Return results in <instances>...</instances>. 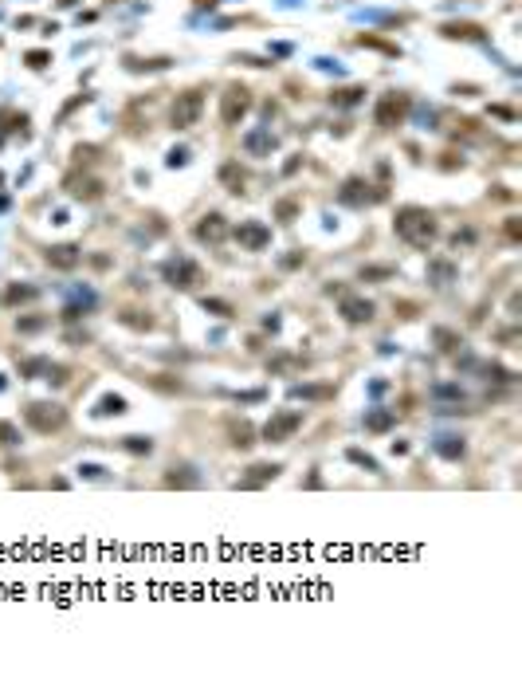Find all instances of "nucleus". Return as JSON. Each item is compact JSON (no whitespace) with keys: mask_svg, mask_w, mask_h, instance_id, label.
Segmentation results:
<instances>
[{"mask_svg":"<svg viewBox=\"0 0 522 688\" xmlns=\"http://www.w3.org/2000/svg\"><path fill=\"white\" fill-rule=\"evenodd\" d=\"M291 398H303V401H322V398H334V386H291Z\"/></svg>","mask_w":522,"mask_h":688,"instance_id":"25","label":"nucleus"},{"mask_svg":"<svg viewBox=\"0 0 522 688\" xmlns=\"http://www.w3.org/2000/svg\"><path fill=\"white\" fill-rule=\"evenodd\" d=\"M48 323H51L48 315H20V319H16V331L20 334H35V331H43Z\"/></svg>","mask_w":522,"mask_h":688,"instance_id":"36","label":"nucleus"},{"mask_svg":"<svg viewBox=\"0 0 522 688\" xmlns=\"http://www.w3.org/2000/svg\"><path fill=\"white\" fill-rule=\"evenodd\" d=\"M357 275H362L365 283H381V280H393V275H396V268H393V263H365V268H362Z\"/></svg>","mask_w":522,"mask_h":688,"instance_id":"28","label":"nucleus"},{"mask_svg":"<svg viewBox=\"0 0 522 688\" xmlns=\"http://www.w3.org/2000/svg\"><path fill=\"white\" fill-rule=\"evenodd\" d=\"M24 421H28L32 433L51 437V433H60V429H67V409H63L60 401H28Z\"/></svg>","mask_w":522,"mask_h":688,"instance_id":"2","label":"nucleus"},{"mask_svg":"<svg viewBox=\"0 0 522 688\" xmlns=\"http://www.w3.org/2000/svg\"><path fill=\"white\" fill-rule=\"evenodd\" d=\"M452 244H455V248H460V244H475V232H472V229H455V232H452Z\"/></svg>","mask_w":522,"mask_h":688,"instance_id":"44","label":"nucleus"},{"mask_svg":"<svg viewBox=\"0 0 522 688\" xmlns=\"http://www.w3.org/2000/svg\"><path fill=\"white\" fill-rule=\"evenodd\" d=\"M126 413V398L122 393H102L99 405H94V417H122Z\"/></svg>","mask_w":522,"mask_h":688,"instance_id":"24","label":"nucleus"},{"mask_svg":"<svg viewBox=\"0 0 522 688\" xmlns=\"http://www.w3.org/2000/svg\"><path fill=\"white\" fill-rule=\"evenodd\" d=\"M165 162L173 165V170H177V165H185V162H189V150H185V146H177V150H169V158H165Z\"/></svg>","mask_w":522,"mask_h":688,"instance_id":"43","label":"nucleus"},{"mask_svg":"<svg viewBox=\"0 0 522 688\" xmlns=\"http://www.w3.org/2000/svg\"><path fill=\"white\" fill-rule=\"evenodd\" d=\"M448 40H483V28L479 24H444Z\"/></svg>","mask_w":522,"mask_h":688,"instance_id":"29","label":"nucleus"},{"mask_svg":"<svg viewBox=\"0 0 522 688\" xmlns=\"http://www.w3.org/2000/svg\"><path fill=\"white\" fill-rule=\"evenodd\" d=\"M432 342H436V350H444V354L463 350V334L452 331V327H432Z\"/></svg>","mask_w":522,"mask_h":688,"instance_id":"22","label":"nucleus"},{"mask_svg":"<svg viewBox=\"0 0 522 688\" xmlns=\"http://www.w3.org/2000/svg\"><path fill=\"white\" fill-rule=\"evenodd\" d=\"M145 382H150L153 390H161V393H181V390H185V382L173 378V374H153V378H145Z\"/></svg>","mask_w":522,"mask_h":688,"instance_id":"35","label":"nucleus"},{"mask_svg":"<svg viewBox=\"0 0 522 688\" xmlns=\"http://www.w3.org/2000/svg\"><path fill=\"white\" fill-rule=\"evenodd\" d=\"M102 189H106V185H102L99 178H79V173H71V178H67V193L75 197V201H99Z\"/></svg>","mask_w":522,"mask_h":688,"instance_id":"17","label":"nucleus"},{"mask_svg":"<svg viewBox=\"0 0 522 688\" xmlns=\"http://www.w3.org/2000/svg\"><path fill=\"white\" fill-rule=\"evenodd\" d=\"M345 457L354 460L357 468H365V472H381V464H377V460L370 457V452H362V449H350V452H345Z\"/></svg>","mask_w":522,"mask_h":688,"instance_id":"40","label":"nucleus"},{"mask_svg":"<svg viewBox=\"0 0 522 688\" xmlns=\"http://www.w3.org/2000/svg\"><path fill=\"white\" fill-rule=\"evenodd\" d=\"M393 232L396 240H404L409 248H432L440 240V221L432 209H424V204H401L393 217Z\"/></svg>","mask_w":522,"mask_h":688,"instance_id":"1","label":"nucleus"},{"mask_svg":"<svg viewBox=\"0 0 522 688\" xmlns=\"http://www.w3.org/2000/svg\"><path fill=\"white\" fill-rule=\"evenodd\" d=\"M165 488H201V476L193 464H173L165 472Z\"/></svg>","mask_w":522,"mask_h":688,"instance_id":"19","label":"nucleus"},{"mask_svg":"<svg viewBox=\"0 0 522 688\" xmlns=\"http://www.w3.org/2000/svg\"><path fill=\"white\" fill-rule=\"evenodd\" d=\"M432 449H436V457L460 464V460L467 457V437H463V433H436V437H432Z\"/></svg>","mask_w":522,"mask_h":688,"instance_id":"13","label":"nucleus"},{"mask_svg":"<svg viewBox=\"0 0 522 688\" xmlns=\"http://www.w3.org/2000/svg\"><path fill=\"white\" fill-rule=\"evenodd\" d=\"M338 201L350 204V209H365V204L385 201V189H373L365 178H345L342 189H338Z\"/></svg>","mask_w":522,"mask_h":688,"instance_id":"8","label":"nucleus"},{"mask_svg":"<svg viewBox=\"0 0 522 688\" xmlns=\"http://www.w3.org/2000/svg\"><path fill=\"white\" fill-rule=\"evenodd\" d=\"M161 280H165L169 288H177V291H196L204 283V268L193 260V256H169V260L161 263Z\"/></svg>","mask_w":522,"mask_h":688,"instance_id":"3","label":"nucleus"},{"mask_svg":"<svg viewBox=\"0 0 522 688\" xmlns=\"http://www.w3.org/2000/svg\"><path fill=\"white\" fill-rule=\"evenodd\" d=\"M20 441H24V437H20V429L12 425V421H0V449H16Z\"/></svg>","mask_w":522,"mask_h":688,"instance_id":"38","label":"nucleus"},{"mask_svg":"<svg viewBox=\"0 0 522 688\" xmlns=\"http://www.w3.org/2000/svg\"><path fill=\"white\" fill-rule=\"evenodd\" d=\"M40 299V288L35 283H9V288L0 291V307L4 311H16V307H24V303H35Z\"/></svg>","mask_w":522,"mask_h":688,"instance_id":"16","label":"nucleus"},{"mask_svg":"<svg viewBox=\"0 0 522 688\" xmlns=\"http://www.w3.org/2000/svg\"><path fill=\"white\" fill-rule=\"evenodd\" d=\"M424 275H428L432 288H452V283L460 280V268H455L452 256H432V260H428V272H424Z\"/></svg>","mask_w":522,"mask_h":688,"instance_id":"14","label":"nucleus"},{"mask_svg":"<svg viewBox=\"0 0 522 688\" xmlns=\"http://www.w3.org/2000/svg\"><path fill=\"white\" fill-rule=\"evenodd\" d=\"M48 63H51L48 51H28V67H32V71H43Z\"/></svg>","mask_w":522,"mask_h":688,"instance_id":"42","label":"nucleus"},{"mask_svg":"<svg viewBox=\"0 0 522 688\" xmlns=\"http://www.w3.org/2000/svg\"><path fill=\"white\" fill-rule=\"evenodd\" d=\"M362 425H365V433H389V429L396 425V409H365V417H362Z\"/></svg>","mask_w":522,"mask_h":688,"instance_id":"18","label":"nucleus"},{"mask_svg":"<svg viewBox=\"0 0 522 688\" xmlns=\"http://www.w3.org/2000/svg\"><path fill=\"white\" fill-rule=\"evenodd\" d=\"M122 449L134 452V457H150L153 441H150V437H142V433H130V437H122Z\"/></svg>","mask_w":522,"mask_h":688,"instance_id":"33","label":"nucleus"},{"mask_svg":"<svg viewBox=\"0 0 522 688\" xmlns=\"http://www.w3.org/2000/svg\"><path fill=\"white\" fill-rule=\"evenodd\" d=\"M279 472H283V464H252V468H248V476L240 480L236 488H263L267 480H275Z\"/></svg>","mask_w":522,"mask_h":688,"instance_id":"20","label":"nucleus"},{"mask_svg":"<svg viewBox=\"0 0 522 688\" xmlns=\"http://www.w3.org/2000/svg\"><path fill=\"white\" fill-rule=\"evenodd\" d=\"M299 213H303V201H295V197H279V201H275V221L291 224Z\"/></svg>","mask_w":522,"mask_h":688,"instance_id":"27","label":"nucleus"},{"mask_svg":"<svg viewBox=\"0 0 522 688\" xmlns=\"http://www.w3.org/2000/svg\"><path fill=\"white\" fill-rule=\"evenodd\" d=\"M279 146V138L271 134V126H252L244 134V150L252 153V158H271V150Z\"/></svg>","mask_w":522,"mask_h":688,"instance_id":"15","label":"nucleus"},{"mask_svg":"<svg viewBox=\"0 0 522 688\" xmlns=\"http://www.w3.org/2000/svg\"><path fill=\"white\" fill-rule=\"evenodd\" d=\"M303 425H306V413H303V409H275V413L263 421L260 437L267 444H287Z\"/></svg>","mask_w":522,"mask_h":688,"instance_id":"4","label":"nucleus"},{"mask_svg":"<svg viewBox=\"0 0 522 688\" xmlns=\"http://www.w3.org/2000/svg\"><path fill=\"white\" fill-rule=\"evenodd\" d=\"M295 366H306V358L303 354H279V358L267 362V370L271 374H287V370H295Z\"/></svg>","mask_w":522,"mask_h":688,"instance_id":"34","label":"nucleus"},{"mask_svg":"<svg viewBox=\"0 0 522 688\" xmlns=\"http://www.w3.org/2000/svg\"><path fill=\"white\" fill-rule=\"evenodd\" d=\"M193 236H196V244L216 248V244H224V240H228V221L220 213H204L201 221L193 224Z\"/></svg>","mask_w":522,"mask_h":688,"instance_id":"11","label":"nucleus"},{"mask_svg":"<svg viewBox=\"0 0 522 688\" xmlns=\"http://www.w3.org/2000/svg\"><path fill=\"white\" fill-rule=\"evenodd\" d=\"M428 393H432L436 401H455V405H463V386H460V382H436Z\"/></svg>","mask_w":522,"mask_h":688,"instance_id":"26","label":"nucleus"},{"mask_svg":"<svg viewBox=\"0 0 522 688\" xmlns=\"http://www.w3.org/2000/svg\"><path fill=\"white\" fill-rule=\"evenodd\" d=\"M409 452V441H393V457H404Z\"/></svg>","mask_w":522,"mask_h":688,"instance_id":"46","label":"nucleus"},{"mask_svg":"<svg viewBox=\"0 0 522 688\" xmlns=\"http://www.w3.org/2000/svg\"><path fill=\"white\" fill-rule=\"evenodd\" d=\"M169 63H173V60H165V55H161V60H126V67L130 71H165Z\"/></svg>","mask_w":522,"mask_h":688,"instance_id":"39","label":"nucleus"},{"mask_svg":"<svg viewBox=\"0 0 522 688\" xmlns=\"http://www.w3.org/2000/svg\"><path fill=\"white\" fill-rule=\"evenodd\" d=\"M252 111V91L244 83H232L224 94H220V122L224 126H240Z\"/></svg>","mask_w":522,"mask_h":688,"instance_id":"7","label":"nucleus"},{"mask_svg":"<svg viewBox=\"0 0 522 688\" xmlns=\"http://www.w3.org/2000/svg\"><path fill=\"white\" fill-rule=\"evenodd\" d=\"M43 263L55 268V272H75L79 263H83V248L79 244H51V248H43Z\"/></svg>","mask_w":522,"mask_h":688,"instance_id":"12","label":"nucleus"},{"mask_svg":"<svg viewBox=\"0 0 522 688\" xmlns=\"http://www.w3.org/2000/svg\"><path fill=\"white\" fill-rule=\"evenodd\" d=\"M48 358H24V362H20V378H43V374H48Z\"/></svg>","mask_w":522,"mask_h":688,"instance_id":"37","label":"nucleus"},{"mask_svg":"<svg viewBox=\"0 0 522 688\" xmlns=\"http://www.w3.org/2000/svg\"><path fill=\"white\" fill-rule=\"evenodd\" d=\"M118 323L130 327V331H157V319H153L150 311H134V307L118 311Z\"/></svg>","mask_w":522,"mask_h":688,"instance_id":"21","label":"nucleus"},{"mask_svg":"<svg viewBox=\"0 0 522 688\" xmlns=\"http://www.w3.org/2000/svg\"><path fill=\"white\" fill-rule=\"evenodd\" d=\"M232 240L240 244V252H267V248H271V224L240 221L236 229H232Z\"/></svg>","mask_w":522,"mask_h":688,"instance_id":"9","label":"nucleus"},{"mask_svg":"<svg viewBox=\"0 0 522 688\" xmlns=\"http://www.w3.org/2000/svg\"><path fill=\"white\" fill-rule=\"evenodd\" d=\"M220 181H224V189H228V193H244L248 173L240 170V162H224V165H220Z\"/></svg>","mask_w":522,"mask_h":688,"instance_id":"23","label":"nucleus"},{"mask_svg":"<svg viewBox=\"0 0 522 688\" xmlns=\"http://www.w3.org/2000/svg\"><path fill=\"white\" fill-rule=\"evenodd\" d=\"M373 299H365V295H354V291H342L338 295V315H342V323H350V327H365V323H373Z\"/></svg>","mask_w":522,"mask_h":688,"instance_id":"10","label":"nucleus"},{"mask_svg":"<svg viewBox=\"0 0 522 688\" xmlns=\"http://www.w3.org/2000/svg\"><path fill=\"white\" fill-rule=\"evenodd\" d=\"M201 111H204V91L201 87H189V91H181L177 99H173L169 122H173V130H189V126L201 122Z\"/></svg>","mask_w":522,"mask_h":688,"instance_id":"6","label":"nucleus"},{"mask_svg":"<svg viewBox=\"0 0 522 688\" xmlns=\"http://www.w3.org/2000/svg\"><path fill=\"white\" fill-rule=\"evenodd\" d=\"M409 111H413V99H409L404 91H389V94H381V99H377V107H373V122H377L381 130L404 126Z\"/></svg>","mask_w":522,"mask_h":688,"instance_id":"5","label":"nucleus"},{"mask_svg":"<svg viewBox=\"0 0 522 688\" xmlns=\"http://www.w3.org/2000/svg\"><path fill=\"white\" fill-rule=\"evenodd\" d=\"M303 263H306V252H299V248H295L291 256H283V260H279V268H283V272H295V268H303Z\"/></svg>","mask_w":522,"mask_h":688,"instance_id":"41","label":"nucleus"},{"mask_svg":"<svg viewBox=\"0 0 522 688\" xmlns=\"http://www.w3.org/2000/svg\"><path fill=\"white\" fill-rule=\"evenodd\" d=\"M255 437H260V433H255L248 421H240V425H232V449H244V452H248V449L255 444Z\"/></svg>","mask_w":522,"mask_h":688,"instance_id":"31","label":"nucleus"},{"mask_svg":"<svg viewBox=\"0 0 522 688\" xmlns=\"http://www.w3.org/2000/svg\"><path fill=\"white\" fill-rule=\"evenodd\" d=\"M201 307L209 315H216V319H232L236 315V307L228 303V299H216V295H201Z\"/></svg>","mask_w":522,"mask_h":688,"instance_id":"30","label":"nucleus"},{"mask_svg":"<svg viewBox=\"0 0 522 688\" xmlns=\"http://www.w3.org/2000/svg\"><path fill=\"white\" fill-rule=\"evenodd\" d=\"M506 236H511V240H518V236H522V229H518V217H506Z\"/></svg>","mask_w":522,"mask_h":688,"instance_id":"45","label":"nucleus"},{"mask_svg":"<svg viewBox=\"0 0 522 688\" xmlns=\"http://www.w3.org/2000/svg\"><path fill=\"white\" fill-rule=\"evenodd\" d=\"M362 99H365V87H342V91L330 94V102H334V107H357Z\"/></svg>","mask_w":522,"mask_h":688,"instance_id":"32","label":"nucleus"}]
</instances>
